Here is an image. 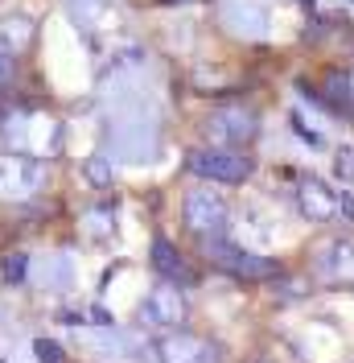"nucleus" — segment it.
<instances>
[{
  "instance_id": "obj_1",
  "label": "nucleus",
  "mask_w": 354,
  "mask_h": 363,
  "mask_svg": "<svg viewBox=\"0 0 354 363\" xmlns=\"http://www.w3.org/2000/svg\"><path fill=\"white\" fill-rule=\"evenodd\" d=\"M190 169H194L202 182L239 186V182L251 178L256 161H251V153H239V149H194V153H190Z\"/></svg>"
},
{
  "instance_id": "obj_2",
  "label": "nucleus",
  "mask_w": 354,
  "mask_h": 363,
  "mask_svg": "<svg viewBox=\"0 0 354 363\" xmlns=\"http://www.w3.org/2000/svg\"><path fill=\"white\" fill-rule=\"evenodd\" d=\"M206 260H210L215 269L239 277V281H268V277H276V272H280L276 260L235 248V244H227V240H219V235H206Z\"/></svg>"
},
{
  "instance_id": "obj_3",
  "label": "nucleus",
  "mask_w": 354,
  "mask_h": 363,
  "mask_svg": "<svg viewBox=\"0 0 354 363\" xmlns=\"http://www.w3.org/2000/svg\"><path fill=\"white\" fill-rule=\"evenodd\" d=\"M297 199H301V211L309 219H317V223H326V219H350L354 223V199L342 194V190H333V186H326V182L305 178L301 190H297Z\"/></svg>"
},
{
  "instance_id": "obj_4",
  "label": "nucleus",
  "mask_w": 354,
  "mask_h": 363,
  "mask_svg": "<svg viewBox=\"0 0 354 363\" xmlns=\"http://www.w3.org/2000/svg\"><path fill=\"white\" fill-rule=\"evenodd\" d=\"M185 223H190V231H198L202 240H206V235H219L222 223H227V206H222L210 190L194 186V190L185 194Z\"/></svg>"
},
{
  "instance_id": "obj_5",
  "label": "nucleus",
  "mask_w": 354,
  "mask_h": 363,
  "mask_svg": "<svg viewBox=\"0 0 354 363\" xmlns=\"http://www.w3.org/2000/svg\"><path fill=\"white\" fill-rule=\"evenodd\" d=\"M256 128H260L256 112H239V108H222V112H215L206 120V133L215 140H222V145H244V140L256 136Z\"/></svg>"
},
{
  "instance_id": "obj_6",
  "label": "nucleus",
  "mask_w": 354,
  "mask_h": 363,
  "mask_svg": "<svg viewBox=\"0 0 354 363\" xmlns=\"http://www.w3.org/2000/svg\"><path fill=\"white\" fill-rule=\"evenodd\" d=\"M42 182V165L29 157H0V199H17V194H29L33 186Z\"/></svg>"
},
{
  "instance_id": "obj_7",
  "label": "nucleus",
  "mask_w": 354,
  "mask_h": 363,
  "mask_svg": "<svg viewBox=\"0 0 354 363\" xmlns=\"http://www.w3.org/2000/svg\"><path fill=\"white\" fill-rule=\"evenodd\" d=\"M149 256H153V269L161 272L169 285H194V269L185 264V256H181V252H177L169 240H161V235H156Z\"/></svg>"
},
{
  "instance_id": "obj_8",
  "label": "nucleus",
  "mask_w": 354,
  "mask_h": 363,
  "mask_svg": "<svg viewBox=\"0 0 354 363\" xmlns=\"http://www.w3.org/2000/svg\"><path fill=\"white\" fill-rule=\"evenodd\" d=\"M33 38H38V25L29 21V17H4L0 21V54H21V50H29L33 45Z\"/></svg>"
},
{
  "instance_id": "obj_9",
  "label": "nucleus",
  "mask_w": 354,
  "mask_h": 363,
  "mask_svg": "<svg viewBox=\"0 0 354 363\" xmlns=\"http://www.w3.org/2000/svg\"><path fill=\"white\" fill-rule=\"evenodd\" d=\"M33 351H38V359L42 363H67V355L58 351V342H50V339H38L33 342Z\"/></svg>"
},
{
  "instance_id": "obj_10",
  "label": "nucleus",
  "mask_w": 354,
  "mask_h": 363,
  "mask_svg": "<svg viewBox=\"0 0 354 363\" xmlns=\"http://www.w3.org/2000/svg\"><path fill=\"white\" fill-rule=\"evenodd\" d=\"M17 83V58L13 54H0V91Z\"/></svg>"
},
{
  "instance_id": "obj_11",
  "label": "nucleus",
  "mask_w": 354,
  "mask_h": 363,
  "mask_svg": "<svg viewBox=\"0 0 354 363\" xmlns=\"http://www.w3.org/2000/svg\"><path fill=\"white\" fill-rule=\"evenodd\" d=\"M4 277L17 285V281L25 277V256H8V260H4Z\"/></svg>"
}]
</instances>
